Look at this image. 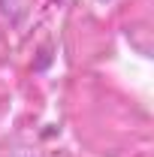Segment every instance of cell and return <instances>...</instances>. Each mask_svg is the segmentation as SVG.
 Masks as SVG:
<instances>
[]
</instances>
